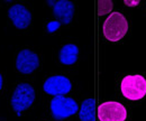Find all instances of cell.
<instances>
[{"label":"cell","mask_w":146,"mask_h":121,"mask_svg":"<svg viewBox=\"0 0 146 121\" xmlns=\"http://www.w3.org/2000/svg\"><path fill=\"white\" fill-rule=\"evenodd\" d=\"M128 32V22L126 17L118 11L111 13L102 24V35L109 42H119Z\"/></svg>","instance_id":"1"},{"label":"cell","mask_w":146,"mask_h":121,"mask_svg":"<svg viewBox=\"0 0 146 121\" xmlns=\"http://www.w3.org/2000/svg\"><path fill=\"white\" fill-rule=\"evenodd\" d=\"M35 101V90L28 83L18 84L10 99V104L17 116L20 117L21 112L31 108Z\"/></svg>","instance_id":"2"},{"label":"cell","mask_w":146,"mask_h":121,"mask_svg":"<svg viewBox=\"0 0 146 121\" xmlns=\"http://www.w3.org/2000/svg\"><path fill=\"white\" fill-rule=\"evenodd\" d=\"M123 95L131 101L141 100L146 94V79L139 74L127 75L120 83Z\"/></svg>","instance_id":"3"},{"label":"cell","mask_w":146,"mask_h":121,"mask_svg":"<svg viewBox=\"0 0 146 121\" xmlns=\"http://www.w3.org/2000/svg\"><path fill=\"white\" fill-rule=\"evenodd\" d=\"M51 112L55 120H64L74 116L79 111L78 103L72 98L65 95L54 97L51 101Z\"/></svg>","instance_id":"4"},{"label":"cell","mask_w":146,"mask_h":121,"mask_svg":"<svg viewBox=\"0 0 146 121\" xmlns=\"http://www.w3.org/2000/svg\"><path fill=\"white\" fill-rule=\"evenodd\" d=\"M126 118L127 110L119 102L107 101L98 106L99 121H125Z\"/></svg>","instance_id":"5"},{"label":"cell","mask_w":146,"mask_h":121,"mask_svg":"<svg viewBox=\"0 0 146 121\" xmlns=\"http://www.w3.org/2000/svg\"><path fill=\"white\" fill-rule=\"evenodd\" d=\"M72 89L71 81L64 75H54L46 79L43 84V90L46 94L58 97L68 94Z\"/></svg>","instance_id":"6"},{"label":"cell","mask_w":146,"mask_h":121,"mask_svg":"<svg viewBox=\"0 0 146 121\" xmlns=\"http://www.w3.org/2000/svg\"><path fill=\"white\" fill-rule=\"evenodd\" d=\"M39 66V58L31 50H21L16 57V69L21 74H32Z\"/></svg>","instance_id":"7"},{"label":"cell","mask_w":146,"mask_h":121,"mask_svg":"<svg viewBox=\"0 0 146 121\" xmlns=\"http://www.w3.org/2000/svg\"><path fill=\"white\" fill-rule=\"evenodd\" d=\"M8 17L18 29H26L32 22V14L24 5H14L8 10Z\"/></svg>","instance_id":"8"},{"label":"cell","mask_w":146,"mask_h":121,"mask_svg":"<svg viewBox=\"0 0 146 121\" xmlns=\"http://www.w3.org/2000/svg\"><path fill=\"white\" fill-rule=\"evenodd\" d=\"M53 15L57 21L69 25L73 19L74 15V3L69 0H58L53 7Z\"/></svg>","instance_id":"9"},{"label":"cell","mask_w":146,"mask_h":121,"mask_svg":"<svg viewBox=\"0 0 146 121\" xmlns=\"http://www.w3.org/2000/svg\"><path fill=\"white\" fill-rule=\"evenodd\" d=\"M79 48L74 44L64 45L58 54V60L63 65H73L78 61Z\"/></svg>","instance_id":"10"},{"label":"cell","mask_w":146,"mask_h":121,"mask_svg":"<svg viewBox=\"0 0 146 121\" xmlns=\"http://www.w3.org/2000/svg\"><path fill=\"white\" fill-rule=\"evenodd\" d=\"M96 101L94 99H86L79 109L80 121H96Z\"/></svg>","instance_id":"11"},{"label":"cell","mask_w":146,"mask_h":121,"mask_svg":"<svg viewBox=\"0 0 146 121\" xmlns=\"http://www.w3.org/2000/svg\"><path fill=\"white\" fill-rule=\"evenodd\" d=\"M112 7H113L112 1H110V0H99L98 1V14L100 16L107 15V14L111 13Z\"/></svg>","instance_id":"12"},{"label":"cell","mask_w":146,"mask_h":121,"mask_svg":"<svg viewBox=\"0 0 146 121\" xmlns=\"http://www.w3.org/2000/svg\"><path fill=\"white\" fill-rule=\"evenodd\" d=\"M58 26H60V21H52V22L47 26L48 32H50V33H53L56 28H58Z\"/></svg>","instance_id":"13"},{"label":"cell","mask_w":146,"mask_h":121,"mask_svg":"<svg viewBox=\"0 0 146 121\" xmlns=\"http://www.w3.org/2000/svg\"><path fill=\"white\" fill-rule=\"evenodd\" d=\"M139 0H125L124 1V3L128 6V7H135V6H137V5H139Z\"/></svg>","instance_id":"14"},{"label":"cell","mask_w":146,"mask_h":121,"mask_svg":"<svg viewBox=\"0 0 146 121\" xmlns=\"http://www.w3.org/2000/svg\"><path fill=\"white\" fill-rule=\"evenodd\" d=\"M2 85H3V80H2V76H1V74H0V91H1V89H2Z\"/></svg>","instance_id":"15"}]
</instances>
